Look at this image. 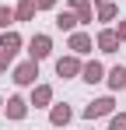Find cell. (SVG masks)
<instances>
[{
  "label": "cell",
  "instance_id": "6da1fadb",
  "mask_svg": "<svg viewBox=\"0 0 126 130\" xmlns=\"http://www.w3.org/2000/svg\"><path fill=\"white\" fill-rule=\"evenodd\" d=\"M35 77H39V60H28V63H21L14 70V81L18 85H35Z\"/></svg>",
  "mask_w": 126,
  "mask_h": 130
},
{
  "label": "cell",
  "instance_id": "7a4b0ae2",
  "mask_svg": "<svg viewBox=\"0 0 126 130\" xmlns=\"http://www.w3.org/2000/svg\"><path fill=\"white\" fill-rule=\"evenodd\" d=\"M49 49H53L49 35H35V39L28 42V53H32V60H42V56H49Z\"/></svg>",
  "mask_w": 126,
  "mask_h": 130
},
{
  "label": "cell",
  "instance_id": "3957f363",
  "mask_svg": "<svg viewBox=\"0 0 126 130\" xmlns=\"http://www.w3.org/2000/svg\"><path fill=\"white\" fill-rule=\"evenodd\" d=\"M109 112H112V99H98V102H91V106L84 109L88 120H95V116H109Z\"/></svg>",
  "mask_w": 126,
  "mask_h": 130
},
{
  "label": "cell",
  "instance_id": "277c9868",
  "mask_svg": "<svg viewBox=\"0 0 126 130\" xmlns=\"http://www.w3.org/2000/svg\"><path fill=\"white\" fill-rule=\"evenodd\" d=\"M35 11H39V4H35V0H21L18 11H14V18H18V21H32V18H35Z\"/></svg>",
  "mask_w": 126,
  "mask_h": 130
},
{
  "label": "cell",
  "instance_id": "5b68a950",
  "mask_svg": "<svg viewBox=\"0 0 126 130\" xmlns=\"http://www.w3.org/2000/svg\"><path fill=\"white\" fill-rule=\"evenodd\" d=\"M81 70V63L74 60V56H63V60H56V74L60 77H70V74H77Z\"/></svg>",
  "mask_w": 126,
  "mask_h": 130
},
{
  "label": "cell",
  "instance_id": "8992f818",
  "mask_svg": "<svg viewBox=\"0 0 126 130\" xmlns=\"http://www.w3.org/2000/svg\"><path fill=\"white\" fill-rule=\"evenodd\" d=\"M70 49H74V53H88V49H91V35L74 32V35H70Z\"/></svg>",
  "mask_w": 126,
  "mask_h": 130
},
{
  "label": "cell",
  "instance_id": "52a82bcc",
  "mask_svg": "<svg viewBox=\"0 0 126 130\" xmlns=\"http://www.w3.org/2000/svg\"><path fill=\"white\" fill-rule=\"evenodd\" d=\"M116 46H119V35L116 32H102L98 35V49L102 53H116Z\"/></svg>",
  "mask_w": 126,
  "mask_h": 130
},
{
  "label": "cell",
  "instance_id": "ba28073f",
  "mask_svg": "<svg viewBox=\"0 0 126 130\" xmlns=\"http://www.w3.org/2000/svg\"><path fill=\"white\" fill-rule=\"evenodd\" d=\"M25 112H28L25 99H18V95H14V99H7V116H11V120H21Z\"/></svg>",
  "mask_w": 126,
  "mask_h": 130
},
{
  "label": "cell",
  "instance_id": "9c48e42d",
  "mask_svg": "<svg viewBox=\"0 0 126 130\" xmlns=\"http://www.w3.org/2000/svg\"><path fill=\"white\" fill-rule=\"evenodd\" d=\"M18 46H21L18 32H4V35H0V49H4V53H11V56H14V49H18Z\"/></svg>",
  "mask_w": 126,
  "mask_h": 130
},
{
  "label": "cell",
  "instance_id": "30bf717a",
  "mask_svg": "<svg viewBox=\"0 0 126 130\" xmlns=\"http://www.w3.org/2000/svg\"><path fill=\"white\" fill-rule=\"evenodd\" d=\"M81 74H84V81H88V85H95V81H102V63H95V60H91L88 67H81Z\"/></svg>",
  "mask_w": 126,
  "mask_h": 130
},
{
  "label": "cell",
  "instance_id": "8fae6325",
  "mask_svg": "<svg viewBox=\"0 0 126 130\" xmlns=\"http://www.w3.org/2000/svg\"><path fill=\"white\" fill-rule=\"evenodd\" d=\"M109 85L112 88H126V67H112L109 70Z\"/></svg>",
  "mask_w": 126,
  "mask_h": 130
},
{
  "label": "cell",
  "instance_id": "7c38bea8",
  "mask_svg": "<svg viewBox=\"0 0 126 130\" xmlns=\"http://www.w3.org/2000/svg\"><path fill=\"white\" fill-rule=\"evenodd\" d=\"M74 25H77V18H74V14H67V11H60V14H56V28H60V32H74Z\"/></svg>",
  "mask_w": 126,
  "mask_h": 130
},
{
  "label": "cell",
  "instance_id": "4fadbf2b",
  "mask_svg": "<svg viewBox=\"0 0 126 130\" xmlns=\"http://www.w3.org/2000/svg\"><path fill=\"white\" fill-rule=\"evenodd\" d=\"M63 123H70V109L56 106V109H53V127H63Z\"/></svg>",
  "mask_w": 126,
  "mask_h": 130
},
{
  "label": "cell",
  "instance_id": "5bb4252c",
  "mask_svg": "<svg viewBox=\"0 0 126 130\" xmlns=\"http://www.w3.org/2000/svg\"><path fill=\"white\" fill-rule=\"evenodd\" d=\"M49 95H53V91H49L46 85H42V88H35V95H32V106H46V102H49Z\"/></svg>",
  "mask_w": 126,
  "mask_h": 130
},
{
  "label": "cell",
  "instance_id": "9a60e30c",
  "mask_svg": "<svg viewBox=\"0 0 126 130\" xmlns=\"http://www.w3.org/2000/svg\"><path fill=\"white\" fill-rule=\"evenodd\" d=\"M98 18H102V21H112V18H116V4H102V7H98Z\"/></svg>",
  "mask_w": 126,
  "mask_h": 130
},
{
  "label": "cell",
  "instance_id": "2e32d148",
  "mask_svg": "<svg viewBox=\"0 0 126 130\" xmlns=\"http://www.w3.org/2000/svg\"><path fill=\"white\" fill-rule=\"evenodd\" d=\"M11 21H14V11L11 7H0V28H7Z\"/></svg>",
  "mask_w": 126,
  "mask_h": 130
},
{
  "label": "cell",
  "instance_id": "e0dca14e",
  "mask_svg": "<svg viewBox=\"0 0 126 130\" xmlns=\"http://www.w3.org/2000/svg\"><path fill=\"white\" fill-rule=\"evenodd\" d=\"M112 130H126V116H112Z\"/></svg>",
  "mask_w": 126,
  "mask_h": 130
},
{
  "label": "cell",
  "instance_id": "ac0fdd59",
  "mask_svg": "<svg viewBox=\"0 0 126 130\" xmlns=\"http://www.w3.org/2000/svg\"><path fill=\"white\" fill-rule=\"evenodd\" d=\"M7 63H11V53H0V70H7Z\"/></svg>",
  "mask_w": 126,
  "mask_h": 130
},
{
  "label": "cell",
  "instance_id": "d6986e66",
  "mask_svg": "<svg viewBox=\"0 0 126 130\" xmlns=\"http://www.w3.org/2000/svg\"><path fill=\"white\" fill-rule=\"evenodd\" d=\"M116 35H119V39H126V21L119 25V28H116Z\"/></svg>",
  "mask_w": 126,
  "mask_h": 130
},
{
  "label": "cell",
  "instance_id": "ffe728a7",
  "mask_svg": "<svg viewBox=\"0 0 126 130\" xmlns=\"http://www.w3.org/2000/svg\"><path fill=\"white\" fill-rule=\"evenodd\" d=\"M35 4H39V7H53L56 0H35Z\"/></svg>",
  "mask_w": 126,
  "mask_h": 130
}]
</instances>
